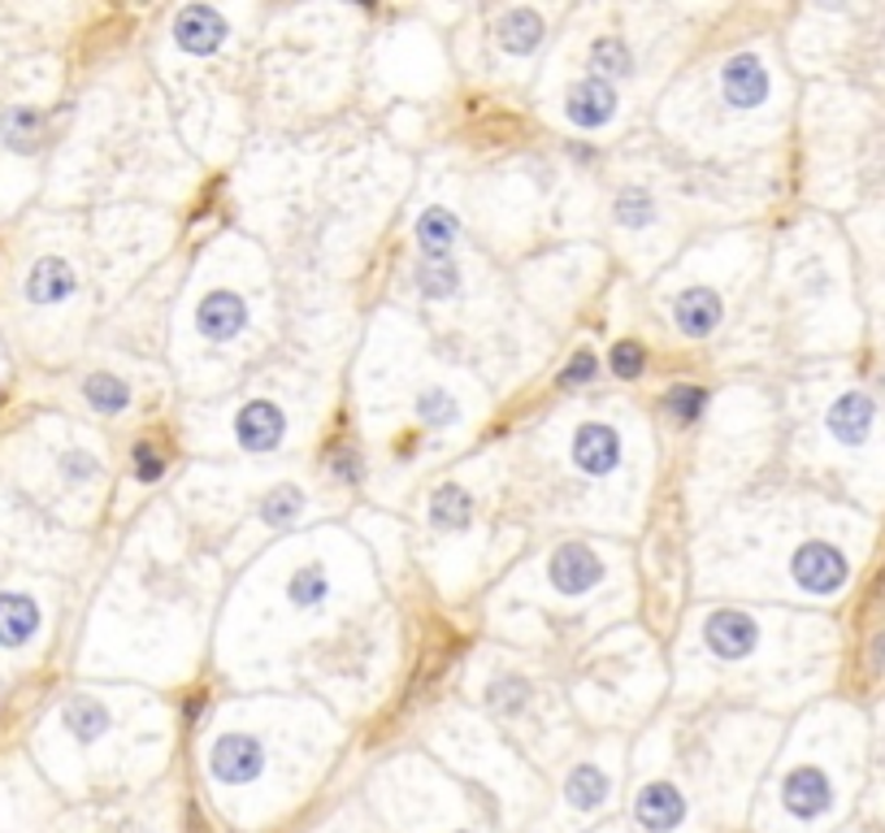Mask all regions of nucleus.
I'll return each mask as SVG.
<instances>
[{
  "instance_id": "2",
  "label": "nucleus",
  "mask_w": 885,
  "mask_h": 833,
  "mask_svg": "<svg viewBox=\"0 0 885 833\" xmlns=\"http://www.w3.org/2000/svg\"><path fill=\"white\" fill-rule=\"evenodd\" d=\"M265 768V747L253 733H222L209 751V773L222 786H248Z\"/></svg>"
},
{
  "instance_id": "33",
  "label": "nucleus",
  "mask_w": 885,
  "mask_h": 833,
  "mask_svg": "<svg viewBox=\"0 0 885 833\" xmlns=\"http://www.w3.org/2000/svg\"><path fill=\"white\" fill-rule=\"evenodd\" d=\"M130 456H135V477L139 482H156V477L165 474V452H156L152 443H139Z\"/></svg>"
},
{
  "instance_id": "18",
  "label": "nucleus",
  "mask_w": 885,
  "mask_h": 833,
  "mask_svg": "<svg viewBox=\"0 0 885 833\" xmlns=\"http://www.w3.org/2000/svg\"><path fill=\"white\" fill-rule=\"evenodd\" d=\"M61 725L70 729L74 742L92 747L96 738L109 733V708H105L101 699H92V695H74V699H66V708H61Z\"/></svg>"
},
{
  "instance_id": "7",
  "label": "nucleus",
  "mask_w": 885,
  "mask_h": 833,
  "mask_svg": "<svg viewBox=\"0 0 885 833\" xmlns=\"http://www.w3.org/2000/svg\"><path fill=\"white\" fill-rule=\"evenodd\" d=\"M196 331L209 339V344H231L248 331V304L244 296L235 291H209L196 309Z\"/></svg>"
},
{
  "instance_id": "8",
  "label": "nucleus",
  "mask_w": 885,
  "mask_h": 833,
  "mask_svg": "<svg viewBox=\"0 0 885 833\" xmlns=\"http://www.w3.org/2000/svg\"><path fill=\"white\" fill-rule=\"evenodd\" d=\"M573 465L591 477H608L621 465V435L604 421H582L573 430Z\"/></svg>"
},
{
  "instance_id": "35",
  "label": "nucleus",
  "mask_w": 885,
  "mask_h": 833,
  "mask_svg": "<svg viewBox=\"0 0 885 833\" xmlns=\"http://www.w3.org/2000/svg\"><path fill=\"white\" fill-rule=\"evenodd\" d=\"M595 369H599V360H595V352H586V348H582L578 357H573V360H569V365H564L560 382H564V386H582V382H591V378H595Z\"/></svg>"
},
{
  "instance_id": "21",
  "label": "nucleus",
  "mask_w": 885,
  "mask_h": 833,
  "mask_svg": "<svg viewBox=\"0 0 885 833\" xmlns=\"http://www.w3.org/2000/svg\"><path fill=\"white\" fill-rule=\"evenodd\" d=\"M586 70H591V79H599V83H621V79H630L633 74V53L626 39H617V35H604V39H595L591 44V57H586Z\"/></svg>"
},
{
  "instance_id": "11",
  "label": "nucleus",
  "mask_w": 885,
  "mask_h": 833,
  "mask_svg": "<svg viewBox=\"0 0 885 833\" xmlns=\"http://www.w3.org/2000/svg\"><path fill=\"white\" fill-rule=\"evenodd\" d=\"M721 92H725V101L734 109H756V105L768 101V70H764V61L756 53H738V57L725 61Z\"/></svg>"
},
{
  "instance_id": "34",
  "label": "nucleus",
  "mask_w": 885,
  "mask_h": 833,
  "mask_svg": "<svg viewBox=\"0 0 885 833\" xmlns=\"http://www.w3.org/2000/svg\"><path fill=\"white\" fill-rule=\"evenodd\" d=\"M642 365H647V357H642L638 344H617V348H613V373H617V378H638Z\"/></svg>"
},
{
  "instance_id": "12",
  "label": "nucleus",
  "mask_w": 885,
  "mask_h": 833,
  "mask_svg": "<svg viewBox=\"0 0 885 833\" xmlns=\"http://www.w3.org/2000/svg\"><path fill=\"white\" fill-rule=\"evenodd\" d=\"M781 799H785L790 817H799V821H816L820 812H829V803H834V786H829V777H825L820 768L803 764V768H794V773L781 782Z\"/></svg>"
},
{
  "instance_id": "10",
  "label": "nucleus",
  "mask_w": 885,
  "mask_h": 833,
  "mask_svg": "<svg viewBox=\"0 0 885 833\" xmlns=\"http://www.w3.org/2000/svg\"><path fill=\"white\" fill-rule=\"evenodd\" d=\"M564 114L582 130H599V126H608V122L617 118V88H608V83H599V79L586 74V79L569 83Z\"/></svg>"
},
{
  "instance_id": "19",
  "label": "nucleus",
  "mask_w": 885,
  "mask_h": 833,
  "mask_svg": "<svg viewBox=\"0 0 885 833\" xmlns=\"http://www.w3.org/2000/svg\"><path fill=\"white\" fill-rule=\"evenodd\" d=\"M39 139H44V114L35 109V105H9L4 114H0V143L9 148V152H35L39 148Z\"/></svg>"
},
{
  "instance_id": "36",
  "label": "nucleus",
  "mask_w": 885,
  "mask_h": 833,
  "mask_svg": "<svg viewBox=\"0 0 885 833\" xmlns=\"http://www.w3.org/2000/svg\"><path fill=\"white\" fill-rule=\"evenodd\" d=\"M330 474L352 486V482L361 477V461H357V452H352V448H339V452L330 456Z\"/></svg>"
},
{
  "instance_id": "5",
  "label": "nucleus",
  "mask_w": 885,
  "mask_h": 833,
  "mask_svg": "<svg viewBox=\"0 0 885 833\" xmlns=\"http://www.w3.org/2000/svg\"><path fill=\"white\" fill-rule=\"evenodd\" d=\"M873 421H877V404L869 391H842L825 413V426L842 448H864L873 435Z\"/></svg>"
},
{
  "instance_id": "13",
  "label": "nucleus",
  "mask_w": 885,
  "mask_h": 833,
  "mask_svg": "<svg viewBox=\"0 0 885 833\" xmlns=\"http://www.w3.org/2000/svg\"><path fill=\"white\" fill-rule=\"evenodd\" d=\"M633 817L647 833H673L686 821V799L673 782H651L638 790V803H633Z\"/></svg>"
},
{
  "instance_id": "25",
  "label": "nucleus",
  "mask_w": 885,
  "mask_h": 833,
  "mask_svg": "<svg viewBox=\"0 0 885 833\" xmlns=\"http://www.w3.org/2000/svg\"><path fill=\"white\" fill-rule=\"evenodd\" d=\"M83 395H88V404H92L101 417H118V413L130 408V386L118 373H92V378L83 382Z\"/></svg>"
},
{
  "instance_id": "15",
  "label": "nucleus",
  "mask_w": 885,
  "mask_h": 833,
  "mask_svg": "<svg viewBox=\"0 0 885 833\" xmlns=\"http://www.w3.org/2000/svg\"><path fill=\"white\" fill-rule=\"evenodd\" d=\"M79 291V278H74V269L61 261V256H39L35 265H31V274H26V300L31 304H66L70 296Z\"/></svg>"
},
{
  "instance_id": "22",
  "label": "nucleus",
  "mask_w": 885,
  "mask_h": 833,
  "mask_svg": "<svg viewBox=\"0 0 885 833\" xmlns=\"http://www.w3.org/2000/svg\"><path fill=\"white\" fill-rule=\"evenodd\" d=\"M500 44L512 57H525L543 44V18L534 9H508L500 18Z\"/></svg>"
},
{
  "instance_id": "28",
  "label": "nucleus",
  "mask_w": 885,
  "mask_h": 833,
  "mask_svg": "<svg viewBox=\"0 0 885 833\" xmlns=\"http://www.w3.org/2000/svg\"><path fill=\"white\" fill-rule=\"evenodd\" d=\"M417 417H421L430 430H443V426H456V421H461V404H456L452 391L426 386V391L417 395Z\"/></svg>"
},
{
  "instance_id": "32",
  "label": "nucleus",
  "mask_w": 885,
  "mask_h": 833,
  "mask_svg": "<svg viewBox=\"0 0 885 833\" xmlns=\"http://www.w3.org/2000/svg\"><path fill=\"white\" fill-rule=\"evenodd\" d=\"M61 477H66L70 486H88L92 477H101V461H96L92 452H83V448L61 452Z\"/></svg>"
},
{
  "instance_id": "31",
  "label": "nucleus",
  "mask_w": 885,
  "mask_h": 833,
  "mask_svg": "<svg viewBox=\"0 0 885 833\" xmlns=\"http://www.w3.org/2000/svg\"><path fill=\"white\" fill-rule=\"evenodd\" d=\"M487 704L500 716H521L525 704H529V682H525V678H512V673H508V678H496L491 691H487Z\"/></svg>"
},
{
  "instance_id": "27",
  "label": "nucleus",
  "mask_w": 885,
  "mask_h": 833,
  "mask_svg": "<svg viewBox=\"0 0 885 833\" xmlns=\"http://www.w3.org/2000/svg\"><path fill=\"white\" fill-rule=\"evenodd\" d=\"M300 512H304V490L291 486V482L269 486V495L260 499V521L265 525H291Z\"/></svg>"
},
{
  "instance_id": "14",
  "label": "nucleus",
  "mask_w": 885,
  "mask_h": 833,
  "mask_svg": "<svg viewBox=\"0 0 885 833\" xmlns=\"http://www.w3.org/2000/svg\"><path fill=\"white\" fill-rule=\"evenodd\" d=\"M721 317H725V304H721V296L712 287H690L673 304V322H677V331L686 339H708L721 326Z\"/></svg>"
},
{
  "instance_id": "6",
  "label": "nucleus",
  "mask_w": 885,
  "mask_h": 833,
  "mask_svg": "<svg viewBox=\"0 0 885 833\" xmlns=\"http://www.w3.org/2000/svg\"><path fill=\"white\" fill-rule=\"evenodd\" d=\"M547 578H551V587L560 595H586V591H595L604 582V560L591 547H582V543H564L551 556Z\"/></svg>"
},
{
  "instance_id": "24",
  "label": "nucleus",
  "mask_w": 885,
  "mask_h": 833,
  "mask_svg": "<svg viewBox=\"0 0 885 833\" xmlns=\"http://www.w3.org/2000/svg\"><path fill=\"white\" fill-rule=\"evenodd\" d=\"M412 287L426 300H452L461 291V269H456V261H417Z\"/></svg>"
},
{
  "instance_id": "4",
  "label": "nucleus",
  "mask_w": 885,
  "mask_h": 833,
  "mask_svg": "<svg viewBox=\"0 0 885 833\" xmlns=\"http://www.w3.org/2000/svg\"><path fill=\"white\" fill-rule=\"evenodd\" d=\"M287 439V413L273 400H248L235 417V443L253 456H265L273 448H282Z\"/></svg>"
},
{
  "instance_id": "29",
  "label": "nucleus",
  "mask_w": 885,
  "mask_h": 833,
  "mask_svg": "<svg viewBox=\"0 0 885 833\" xmlns=\"http://www.w3.org/2000/svg\"><path fill=\"white\" fill-rule=\"evenodd\" d=\"M613 213H617V222H621L626 231H642V227L655 222V200H651V192H642V187H621L617 200H613Z\"/></svg>"
},
{
  "instance_id": "3",
  "label": "nucleus",
  "mask_w": 885,
  "mask_h": 833,
  "mask_svg": "<svg viewBox=\"0 0 885 833\" xmlns=\"http://www.w3.org/2000/svg\"><path fill=\"white\" fill-rule=\"evenodd\" d=\"M703 643H708V651L721 656V660H747L759 643L756 616H747V612H738V608H721V612H712V616L703 621Z\"/></svg>"
},
{
  "instance_id": "20",
  "label": "nucleus",
  "mask_w": 885,
  "mask_h": 833,
  "mask_svg": "<svg viewBox=\"0 0 885 833\" xmlns=\"http://www.w3.org/2000/svg\"><path fill=\"white\" fill-rule=\"evenodd\" d=\"M469 521H474V495H469L465 486L447 482V486H439V490L430 495V525H434V530L456 534V530H465Z\"/></svg>"
},
{
  "instance_id": "30",
  "label": "nucleus",
  "mask_w": 885,
  "mask_h": 833,
  "mask_svg": "<svg viewBox=\"0 0 885 833\" xmlns=\"http://www.w3.org/2000/svg\"><path fill=\"white\" fill-rule=\"evenodd\" d=\"M703 408H708V391H703V386L682 382V386H673V391L664 395V413H668L677 426H695V421L703 417Z\"/></svg>"
},
{
  "instance_id": "9",
  "label": "nucleus",
  "mask_w": 885,
  "mask_h": 833,
  "mask_svg": "<svg viewBox=\"0 0 885 833\" xmlns=\"http://www.w3.org/2000/svg\"><path fill=\"white\" fill-rule=\"evenodd\" d=\"M226 35H231L226 18H222L218 9H209V4H191V9H183L178 22H174V44H178L183 53H191V57L218 53V48L226 44Z\"/></svg>"
},
{
  "instance_id": "26",
  "label": "nucleus",
  "mask_w": 885,
  "mask_h": 833,
  "mask_svg": "<svg viewBox=\"0 0 885 833\" xmlns=\"http://www.w3.org/2000/svg\"><path fill=\"white\" fill-rule=\"evenodd\" d=\"M287 599H291L295 608H304V612L322 608V603L330 599V574H326L322 565H300V569L287 578Z\"/></svg>"
},
{
  "instance_id": "37",
  "label": "nucleus",
  "mask_w": 885,
  "mask_h": 833,
  "mask_svg": "<svg viewBox=\"0 0 885 833\" xmlns=\"http://www.w3.org/2000/svg\"><path fill=\"white\" fill-rule=\"evenodd\" d=\"M123 833H139V830H123Z\"/></svg>"
},
{
  "instance_id": "16",
  "label": "nucleus",
  "mask_w": 885,
  "mask_h": 833,
  "mask_svg": "<svg viewBox=\"0 0 885 833\" xmlns=\"http://www.w3.org/2000/svg\"><path fill=\"white\" fill-rule=\"evenodd\" d=\"M35 629H39V603L18 591H0V647L18 651L35 638Z\"/></svg>"
},
{
  "instance_id": "17",
  "label": "nucleus",
  "mask_w": 885,
  "mask_h": 833,
  "mask_svg": "<svg viewBox=\"0 0 885 833\" xmlns=\"http://www.w3.org/2000/svg\"><path fill=\"white\" fill-rule=\"evenodd\" d=\"M417 252H421V261H452V247H456V239H461V222H456V213L452 209H426L421 218H417Z\"/></svg>"
},
{
  "instance_id": "23",
  "label": "nucleus",
  "mask_w": 885,
  "mask_h": 833,
  "mask_svg": "<svg viewBox=\"0 0 885 833\" xmlns=\"http://www.w3.org/2000/svg\"><path fill=\"white\" fill-rule=\"evenodd\" d=\"M608 790H613V782H608V773L595 768V764H578V768L569 773V782H564V799H569L578 812H595V808L608 799Z\"/></svg>"
},
{
  "instance_id": "1",
  "label": "nucleus",
  "mask_w": 885,
  "mask_h": 833,
  "mask_svg": "<svg viewBox=\"0 0 885 833\" xmlns=\"http://www.w3.org/2000/svg\"><path fill=\"white\" fill-rule=\"evenodd\" d=\"M790 578L807 595H838L847 587V578H851V565L834 543L812 539L790 556Z\"/></svg>"
}]
</instances>
